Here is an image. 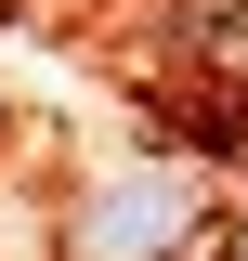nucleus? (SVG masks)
Masks as SVG:
<instances>
[{
	"label": "nucleus",
	"mask_w": 248,
	"mask_h": 261,
	"mask_svg": "<svg viewBox=\"0 0 248 261\" xmlns=\"http://www.w3.org/2000/svg\"><path fill=\"white\" fill-rule=\"evenodd\" d=\"M209 235V170L196 157H131L65 209V261H183Z\"/></svg>",
	"instance_id": "1"
},
{
	"label": "nucleus",
	"mask_w": 248,
	"mask_h": 261,
	"mask_svg": "<svg viewBox=\"0 0 248 261\" xmlns=\"http://www.w3.org/2000/svg\"><path fill=\"white\" fill-rule=\"evenodd\" d=\"M170 53L222 92H248V0H170Z\"/></svg>",
	"instance_id": "2"
}]
</instances>
